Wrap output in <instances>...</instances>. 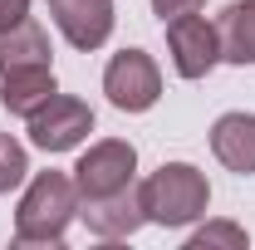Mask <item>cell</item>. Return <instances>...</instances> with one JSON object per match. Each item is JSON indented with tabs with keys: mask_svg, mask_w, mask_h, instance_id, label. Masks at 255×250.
I'll return each instance as SVG.
<instances>
[{
	"mask_svg": "<svg viewBox=\"0 0 255 250\" xmlns=\"http://www.w3.org/2000/svg\"><path fill=\"white\" fill-rule=\"evenodd\" d=\"M206 0H152V10L162 15V25L167 20H177V15H191V10H201Z\"/></svg>",
	"mask_w": 255,
	"mask_h": 250,
	"instance_id": "9a60e30c",
	"label": "cell"
},
{
	"mask_svg": "<svg viewBox=\"0 0 255 250\" xmlns=\"http://www.w3.org/2000/svg\"><path fill=\"white\" fill-rule=\"evenodd\" d=\"M30 15V0H0V30H10V25H20Z\"/></svg>",
	"mask_w": 255,
	"mask_h": 250,
	"instance_id": "2e32d148",
	"label": "cell"
},
{
	"mask_svg": "<svg viewBox=\"0 0 255 250\" xmlns=\"http://www.w3.org/2000/svg\"><path fill=\"white\" fill-rule=\"evenodd\" d=\"M167 49H172V64H177L182 79H201V74H211V64L221 59V34H216V25H206L191 10V15L167 20Z\"/></svg>",
	"mask_w": 255,
	"mask_h": 250,
	"instance_id": "8992f818",
	"label": "cell"
},
{
	"mask_svg": "<svg viewBox=\"0 0 255 250\" xmlns=\"http://www.w3.org/2000/svg\"><path fill=\"white\" fill-rule=\"evenodd\" d=\"M103 94H108L113 108H123V113H147L157 103V94H162V74L142 49H123V54H113L108 69H103Z\"/></svg>",
	"mask_w": 255,
	"mask_h": 250,
	"instance_id": "277c9868",
	"label": "cell"
},
{
	"mask_svg": "<svg viewBox=\"0 0 255 250\" xmlns=\"http://www.w3.org/2000/svg\"><path fill=\"white\" fill-rule=\"evenodd\" d=\"M216 34H221V59L255 64V0L226 5L221 20H216Z\"/></svg>",
	"mask_w": 255,
	"mask_h": 250,
	"instance_id": "7c38bea8",
	"label": "cell"
},
{
	"mask_svg": "<svg viewBox=\"0 0 255 250\" xmlns=\"http://www.w3.org/2000/svg\"><path fill=\"white\" fill-rule=\"evenodd\" d=\"M49 15L74 49H98L113 34V0H49Z\"/></svg>",
	"mask_w": 255,
	"mask_h": 250,
	"instance_id": "52a82bcc",
	"label": "cell"
},
{
	"mask_svg": "<svg viewBox=\"0 0 255 250\" xmlns=\"http://www.w3.org/2000/svg\"><path fill=\"white\" fill-rule=\"evenodd\" d=\"M206 246H246V231L231 226V221H216V226H206V231L191 236V250H206Z\"/></svg>",
	"mask_w": 255,
	"mask_h": 250,
	"instance_id": "5bb4252c",
	"label": "cell"
},
{
	"mask_svg": "<svg viewBox=\"0 0 255 250\" xmlns=\"http://www.w3.org/2000/svg\"><path fill=\"white\" fill-rule=\"evenodd\" d=\"M54 94H59V84H54V69H49V64H30V69L0 74V103H5L10 113H20V118H30L34 108L49 103Z\"/></svg>",
	"mask_w": 255,
	"mask_h": 250,
	"instance_id": "30bf717a",
	"label": "cell"
},
{
	"mask_svg": "<svg viewBox=\"0 0 255 250\" xmlns=\"http://www.w3.org/2000/svg\"><path fill=\"white\" fill-rule=\"evenodd\" d=\"M30 64H49V34H44V25H34L25 15L20 25L0 30V74L30 69Z\"/></svg>",
	"mask_w": 255,
	"mask_h": 250,
	"instance_id": "8fae6325",
	"label": "cell"
},
{
	"mask_svg": "<svg viewBox=\"0 0 255 250\" xmlns=\"http://www.w3.org/2000/svg\"><path fill=\"white\" fill-rule=\"evenodd\" d=\"M211 152L236 177H251L255 172V113H226V118H216V127H211Z\"/></svg>",
	"mask_w": 255,
	"mask_h": 250,
	"instance_id": "9c48e42d",
	"label": "cell"
},
{
	"mask_svg": "<svg viewBox=\"0 0 255 250\" xmlns=\"http://www.w3.org/2000/svg\"><path fill=\"white\" fill-rule=\"evenodd\" d=\"M137 191H142V211H147V221H157V226H187V221L206 216V201H211L206 177H201L196 167H187V162H167V167H157Z\"/></svg>",
	"mask_w": 255,
	"mask_h": 250,
	"instance_id": "7a4b0ae2",
	"label": "cell"
},
{
	"mask_svg": "<svg viewBox=\"0 0 255 250\" xmlns=\"http://www.w3.org/2000/svg\"><path fill=\"white\" fill-rule=\"evenodd\" d=\"M132 172H137V152L132 142H94L89 152L79 157L74 167V187H79V201H98V196H113V191L132 187Z\"/></svg>",
	"mask_w": 255,
	"mask_h": 250,
	"instance_id": "3957f363",
	"label": "cell"
},
{
	"mask_svg": "<svg viewBox=\"0 0 255 250\" xmlns=\"http://www.w3.org/2000/svg\"><path fill=\"white\" fill-rule=\"evenodd\" d=\"M89 132H94V108L84 98L54 94L49 103H39L30 113V137H34V147H44V152H69Z\"/></svg>",
	"mask_w": 255,
	"mask_h": 250,
	"instance_id": "5b68a950",
	"label": "cell"
},
{
	"mask_svg": "<svg viewBox=\"0 0 255 250\" xmlns=\"http://www.w3.org/2000/svg\"><path fill=\"white\" fill-rule=\"evenodd\" d=\"M79 211H84V221H89V231L103 236V241L132 236V231L147 221V211H142V191H137V187H123V191H113V196H98V201H79Z\"/></svg>",
	"mask_w": 255,
	"mask_h": 250,
	"instance_id": "ba28073f",
	"label": "cell"
},
{
	"mask_svg": "<svg viewBox=\"0 0 255 250\" xmlns=\"http://www.w3.org/2000/svg\"><path fill=\"white\" fill-rule=\"evenodd\" d=\"M25 172H30L25 147H20L10 132H0V191H15L20 182H25Z\"/></svg>",
	"mask_w": 255,
	"mask_h": 250,
	"instance_id": "4fadbf2b",
	"label": "cell"
},
{
	"mask_svg": "<svg viewBox=\"0 0 255 250\" xmlns=\"http://www.w3.org/2000/svg\"><path fill=\"white\" fill-rule=\"evenodd\" d=\"M79 211V187L64 177V172H39L20 201V216H15V241L25 246H59L64 226Z\"/></svg>",
	"mask_w": 255,
	"mask_h": 250,
	"instance_id": "6da1fadb",
	"label": "cell"
}]
</instances>
